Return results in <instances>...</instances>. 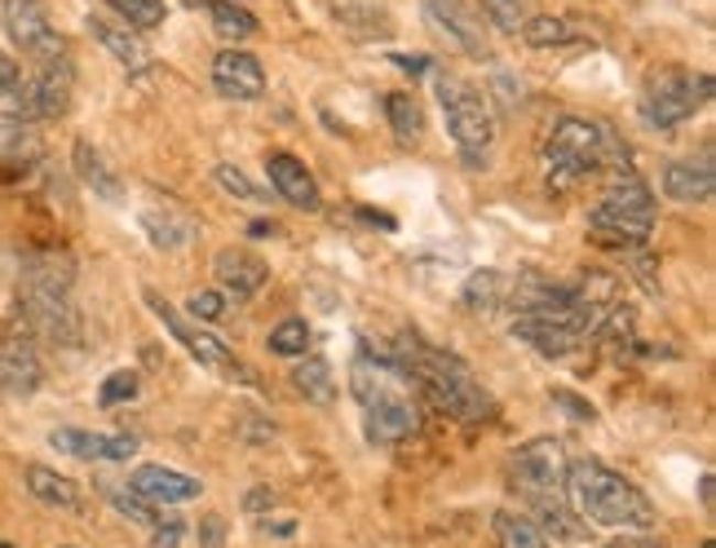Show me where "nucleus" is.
Instances as JSON below:
<instances>
[{
	"instance_id": "f257e3e1",
	"label": "nucleus",
	"mask_w": 716,
	"mask_h": 548,
	"mask_svg": "<svg viewBox=\"0 0 716 548\" xmlns=\"http://www.w3.org/2000/svg\"><path fill=\"white\" fill-rule=\"evenodd\" d=\"M72 284L76 274L63 256H32L19 280V315L28 332L63 350H76L85 341V319L72 297Z\"/></svg>"
},
{
	"instance_id": "f03ea898",
	"label": "nucleus",
	"mask_w": 716,
	"mask_h": 548,
	"mask_svg": "<svg viewBox=\"0 0 716 548\" xmlns=\"http://www.w3.org/2000/svg\"><path fill=\"white\" fill-rule=\"evenodd\" d=\"M349 390H354L358 407H364V429L372 442L390 447L421 429V394L403 368H390V363H377L364 354L349 372Z\"/></svg>"
},
{
	"instance_id": "7ed1b4c3",
	"label": "nucleus",
	"mask_w": 716,
	"mask_h": 548,
	"mask_svg": "<svg viewBox=\"0 0 716 548\" xmlns=\"http://www.w3.org/2000/svg\"><path fill=\"white\" fill-rule=\"evenodd\" d=\"M566 495L575 500V508L593 526H637V530H646L654 522L650 500L623 473L606 469L601 460H575V464H566Z\"/></svg>"
},
{
	"instance_id": "20e7f679",
	"label": "nucleus",
	"mask_w": 716,
	"mask_h": 548,
	"mask_svg": "<svg viewBox=\"0 0 716 548\" xmlns=\"http://www.w3.org/2000/svg\"><path fill=\"white\" fill-rule=\"evenodd\" d=\"M544 160H549V190H571L601 164H615L619 173H628V164H623L628 151H619V138L606 124L584 120V116H566L553 124V133L544 142Z\"/></svg>"
},
{
	"instance_id": "39448f33",
	"label": "nucleus",
	"mask_w": 716,
	"mask_h": 548,
	"mask_svg": "<svg viewBox=\"0 0 716 548\" xmlns=\"http://www.w3.org/2000/svg\"><path fill=\"white\" fill-rule=\"evenodd\" d=\"M513 486L531 500L557 539H579L584 526L566 508V451L557 438H535L513 456Z\"/></svg>"
},
{
	"instance_id": "423d86ee",
	"label": "nucleus",
	"mask_w": 716,
	"mask_h": 548,
	"mask_svg": "<svg viewBox=\"0 0 716 548\" xmlns=\"http://www.w3.org/2000/svg\"><path fill=\"white\" fill-rule=\"evenodd\" d=\"M654 230V195L650 186L628 168L610 182V190L597 199L593 208V234L606 239V243H646Z\"/></svg>"
},
{
	"instance_id": "0eeeda50",
	"label": "nucleus",
	"mask_w": 716,
	"mask_h": 548,
	"mask_svg": "<svg viewBox=\"0 0 716 548\" xmlns=\"http://www.w3.org/2000/svg\"><path fill=\"white\" fill-rule=\"evenodd\" d=\"M438 102H443V116H447V129H452V142L460 146V155L474 168L487 164L491 142H496V116H491L487 98L456 76H438Z\"/></svg>"
},
{
	"instance_id": "6e6552de",
	"label": "nucleus",
	"mask_w": 716,
	"mask_h": 548,
	"mask_svg": "<svg viewBox=\"0 0 716 548\" xmlns=\"http://www.w3.org/2000/svg\"><path fill=\"white\" fill-rule=\"evenodd\" d=\"M707 98H712V76H694V72L668 67V72L650 76V85L641 94V120L650 129H676L694 111H703Z\"/></svg>"
},
{
	"instance_id": "1a4fd4ad",
	"label": "nucleus",
	"mask_w": 716,
	"mask_h": 548,
	"mask_svg": "<svg viewBox=\"0 0 716 548\" xmlns=\"http://www.w3.org/2000/svg\"><path fill=\"white\" fill-rule=\"evenodd\" d=\"M0 19H6L10 41H14L28 58H36V67L63 63V58H67V41L54 32V23H50V14H45L41 0H6V6H0Z\"/></svg>"
},
{
	"instance_id": "9d476101",
	"label": "nucleus",
	"mask_w": 716,
	"mask_h": 548,
	"mask_svg": "<svg viewBox=\"0 0 716 548\" xmlns=\"http://www.w3.org/2000/svg\"><path fill=\"white\" fill-rule=\"evenodd\" d=\"M14 94H19L23 111L36 116V120H58V116H67V111H72V94H76V67H72V58L36 67V76H32L28 85L19 80Z\"/></svg>"
},
{
	"instance_id": "9b49d317",
	"label": "nucleus",
	"mask_w": 716,
	"mask_h": 548,
	"mask_svg": "<svg viewBox=\"0 0 716 548\" xmlns=\"http://www.w3.org/2000/svg\"><path fill=\"white\" fill-rule=\"evenodd\" d=\"M425 19L438 36H447L460 54L469 58H487L491 45H487V23L478 14V6L469 0H425Z\"/></svg>"
},
{
	"instance_id": "f8f14e48",
	"label": "nucleus",
	"mask_w": 716,
	"mask_h": 548,
	"mask_svg": "<svg viewBox=\"0 0 716 548\" xmlns=\"http://www.w3.org/2000/svg\"><path fill=\"white\" fill-rule=\"evenodd\" d=\"M147 302H151V310H155V315H160V319L173 328V337H177V341H182V346H186V350H191V354H195L204 368H213V372H221V376H239V381H248V368H243V363H239V359H235V354H230V350H226V346H221L213 332L191 328V324H186L177 310H169V306H164L155 293H147Z\"/></svg>"
},
{
	"instance_id": "ddd939ff",
	"label": "nucleus",
	"mask_w": 716,
	"mask_h": 548,
	"mask_svg": "<svg viewBox=\"0 0 716 548\" xmlns=\"http://www.w3.org/2000/svg\"><path fill=\"white\" fill-rule=\"evenodd\" d=\"M213 270H217L221 293L235 297V302L257 297L265 288V280H270V265L257 252H248V248H221L217 261H213Z\"/></svg>"
},
{
	"instance_id": "4468645a",
	"label": "nucleus",
	"mask_w": 716,
	"mask_h": 548,
	"mask_svg": "<svg viewBox=\"0 0 716 548\" xmlns=\"http://www.w3.org/2000/svg\"><path fill=\"white\" fill-rule=\"evenodd\" d=\"M213 85L221 98H235V102H257L265 94V72L252 54L243 50H226L213 58Z\"/></svg>"
},
{
	"instance_id": "2eb2a0df",
	"label": "nucleus",
	"mask_w": 716,
	"mask_h": 548,
	"mask_svg": "<svg viewBox=\"0 0 716 548\" xmlns=\"http://www.w3.org/2000/svg\"><path fill=\"white\" fill-rule=\"evenodd\" d=\"M41 381H45V368H41L32 337H23V332L0 337V385L10 394H32Z\"/></svg>"
},
{
	"instance_id": "dca6fc26",
	"label": "nucleus",
	"mask_w": 716,
	"mask_h": 548,
	"mask_svg": "<svg viewBox=\"0 0 716 548\" xmlns=\"http://www.w3.org/2000/svg\"><path fill=\"white\" fill-rule=\"evenodd\" d=\"M265 173H270V186H274L292 208H301V212H314V208H318V182H314V173H310L296 155L270 151V155H265Z\"/></svg>"
},
{
	"instance_id": "f3484780",
	"label": "nucleus",
	"mask_w": 716,
	"mask_h": 548,
	"mask_svg": "<svg viewBox=\"0 0 716 548\" xmlns=\"http://www.w3.org/2000/svg\"><path fill=\"white\" fill-rule=\"evenodd\" d=\"M129 491L142 495L147 504H182L199 495V478L182 473V469H164V464H142L129 478Z\"/></svg>"
},
{
	"instance_id": "a211bd4d",
	"label": "nucleus",
	"mask_w": 716,
	"mask_h": 548,
	"mask_svg": "<svg viewBox=\"0 0 716 548\" xmlns=\"http://www.w3.org/2000/svg\"><path fill=\"white\" fill-rule=\"evenodd\" d=\"M716 190L712 160H672L663 168V195L676 204H707Z\"/></svg>"
},
{
	"instance_id": "6ab92c4d",
	"label": "nucleus",
	"mask_w": 716,
	"mask_h": 548,
	"mask_svg": "<svg viewBox=\"0 0 716 548\" xmlns=\"http://www.w3.org/2000/svg\"><path fill=\"white\" fill-rule=\"evenodd\" d=\"M23 482H28V491L41 500V504H50V508H63V513H80V486L72 482V478H63L58 469H45V464H28V473H23Z\"/></svg>"
},
{
	"instance_id": "aec40b11",
	"label": "nucleus",
	"mask_w": 716,
	"mask_h": 548,
	"mask_svg": "<svg viewBox=\"0 0 716 548\" xmlns=\"http://www.w3.org/2000/svg\"><path fill=\"white\" fill-rule=\"evenodd\" d=\"M89 32H94V41L116 58V63H124L129 72H138V67H147V45L138 41V32L133 28H124V23H107V19H98V14H89Z\"/></svg>"
},
{
	"instance_id": "412c9836",
	"label": "nucleus",
	"mask_w": 716,
	"mask_h": 548,
	"mask_svg": "<svg viewBox=\"0 0 716 548\" xmlns=\"http://www.w3.org/2000/svg\"><path fill=\"white\" fill-rule=\"evenodd\" d=\"M76 160V177L98 195V199H107V204H116L120 195H124V186H120V177H116V168L102 160V151L98 146H89V142H76V151H72Z\"/></svg>"
},
{
	"instance_id": "4be33fe9",
	"label": "nucleus",
	"mask_w": 716,
	"mask_h": 548,
	"mask_svg": "<svg viewBox=\"0 0 716 548\" xmlns=\"http://www.w3.org/2000/svg\"><path fill=\"white\" fill-rule=\"evenodd\" d=\"M509 280H505V274L500 270H478V274H469V284L460 288V306L469 310V315H496L505 302H509Z\"/></svg>"
},
{
	"instance_id": "5701e85b",
	"label": "nucleus",
	"mask_w": 716,
	"mask_h": 548,
	"mask_svg": "<svg viewBox=\"0 0 716 548\" xmlns=\"http://www.w3.org/2000/svg\"><path fill=\"white\" fill-rule=\"evenodd\" d=\"M186 6L191 10H204L213 19V32L226 36V41H248L257 32V19L243 6H235V0H186Z\"/></svg>"
},
{
	"instance_id": "b1692460",
	"label": "nucleus",
	"mask_w": 716,
	"mask_h": 548,
	"mask_svg": "<svg viewBox=\"0 0 716 548\" xmlns=\"http://www.w3.org/2000/svg\"><path fill=\"white\" fill-rule=\"evenodd\" d=\"M386 116H390L394 138H399L403 146H416V142L425 138V111H421V102H416L412 94H390V98H386Z\"/></svg>"
},
{
	"instance_id": "393cba45",
	"label": "nucleus",
	"mask_w": 716,
	"mask_h": 548,
	"mask_svg": "<svg viewBox=\"0 0 716 548\" xmlns=\"http://www.w3.org/2000/svg\"><path fill=\"white\" fill-rule=\"evenodd\" d=\"M292 385H296L310 403H318V407H332V403H336V381H332V368H327L323 359H305V363H296Z\"/></svg>"
},
{
	"instance_id": "a878e982",
	"label": "nucleus",
	"mask_w": 716,
	"mask_h": 548,
	"mask_svg": "<svg viewBox=\"0 0 716 548\" xmlns=\"http://www.w3.org/2000/svg\"><path fill=\"white\" fill-rule=\"evenodd\" d=\"M496 535L500 548H549V535L522 513H496Z\"/></svg>"
},
{
	"instance_id": "bb28decb",
	"label": "nucleus",
	"mask_w": 716,
	"mask_h": 548,
	"mask_svg": "<svg viewBox=\"0 0 716 548\" xmlns=\"http://www.w3.org/2000/svg\"><path fill=\"white\" fill-rule=\"evenodd\" d=\"M50 442H54L63 456H76V460H107V434H89V429H54Z\"/></svg>"
},
{
	"instance_id": "cd10ccee",
	"label": "nucleus",
	"mask_w": 716,
	"mask_h": 548,
	"mask_svg": "<svg viewBox=\"0 0 716 548\" xmlns=\"http://www.w3.org/2000/svg\"><path fill=\"white\" fill-rule=\"evenodd\" d=\"M36 155V133L28 120L0 116V160H32Z\"/></svg>"
},
{
	"instance_id": "c85d7f7f",
	"label": "nucleus",
	"mask_w": 716,
	"mask_h": 548,
	"mask_svg": "<svg viewBox=\"0 0 716 548\" xmlns=\"http://www.w3.org/2000/svg\"><path fill=\"white\" fill-rule=\"evenodd\" d=\"M107 6L124 19V28H133V32H151V28H160L169 14H164V0H107Z\"/></svg>"
},
{
	"instance_id": "c756f323",
	"label": "nucleus",
	"mask_w": 716,
	"mask_h": 548,
	"mask_svg": "<svg viewBox=\"0 0 716 548\" xmlns=\"http://www.w3.org/2000/svg\"><path fill=\"white\" fill-rule=\"evenodd\" d=\"M522 36H527V45L549 50V45H566V41H575V28H571L566 19L535 14V19H527V23H522Z\"/></svg>"
},
{
	"instance_id": "7c9ffc66",
	"label": "nucleus",
	"mask_w": 716,
	"mask_h": 548,
	"mask_svg": "<svg viewBox=\"0 0 716 548\" xmlns=\"http://www.w3.org/2000/svg\"><path fill=\"white\" fill-rule=\"evenodd\" d=\"M305 350H310V328H305V319H283V324L270 332V354L301 359Z\"/></svg>"
},
{
	"instance_id": "2f4dec72",
	"label": "nucleus",
	"mask_w": 716,
	"mask_h": 548,
	"mask_svg": "<svg viewBox=\"0 0 716 548\" xmlns=\"http://www.w3.org/2000/svg\"><path fill=\"white\" fill-rule=\"evenodd\" d=\"M482 23L500 28V32H522L527 23V0H482Z\"/></svg>"
},
{
	"instance_id": "473e14b6",
	"label": "nucleus",
	"mask_w": 716,
	"mask_h": 548,
	"mask_svg": "<svg viewBox=\"0 0 716 548\" xmlns=\"http://www.w3.org/2000/svg\"><path fill=\"white\" fill-rule=\"evenodd\" d=\"M217 186L226 190V195H235V199H243V204H261V199H270V195H261L257 186H252V177L243 173V168H235V164H217Z\"/></svg>"
},
{
	"instance_id": "72a5a7b5",
	"label": "nucleus",
	"mask_w": 716,
	"mask_h": 548,
	"mask_svg": "<svg viewBox=\"0 0 716 548\" xmlns=\"http://www.w3.org/2000/svg\"><path fill=\"white\" fill-rule=\"evenodd\" d=\"M133 394H138V372H133V368H120V372H111V376L102 381L98 403H102V407H116V403H129Z\"/></svg>"
},
{
	"instance_id": "f704fd0d",
	"label": "nucleus",
	"mask_w": 716,
	"mask_h": 548,
	"mask_svg": "<svg viewBox=\"0 0 716 548\" xmlns=\"http://www.w3.org/2000/svg\"><path fill=\"white\" fill-rule=\"evenodd\" d=\"M142 221H147V230H151V239H155L160 248H177V243H186V234H191V230H177V221H173L169 212L160 217L155 208H151Z\"/></svg>"
},
{
	"instance_id": "c9c22d12",
	"label": "nucleus",
	"mask_w": 716,
	"mask_h": 548,
	"mask_svg": "<svg viewBox=\"0 0 716 548\" xmlns=\"http://www.w3.org/2000/svg\"><path fill=\"white\" fill-rule=\"evenodd\" d=\"M111 504H116V508H120L124 517L142 522V526H155V522H160V517L151 513V504H147L142 495H133V491H116V495H111Z\"/></svg>"
},
{
	"instance_id": "e433bc0d",
	"label": "nucleus",
	"mask_w": 716,
	"mask_h": 548,
	"mask_svg": "<svg viewBox=\"0 0 716 548\" xmlns=\"http://www.w3.org/2000/svg\"><path fill=\"white\" fill-rule=\"evenodd\" d=\"M191 315L195 319H221L226 315V297L221 293H195L191 297Z\"/></svg>"
},
{
	"instance_id": "4c0bfd02",
	"label": "nucleus",
	"mask_w": 716,
	"mask_h": 548,
	"mask_svg": "<svg viewBox=\"0 0 716 548\" xmlns=\"http://www.w3.org/2000/svg\"><path fill=\"white\" fill-rule=\"evenodd\" d=\"M199 548H226V517L221 513H208L199 522Z\"/></svg>"
},
{
	"instance_id": "58836bf2",
	"label": "nucleus",
	"mask_w": 716,
	"mask_h": 548,
	"mask_svg": "<svg viewBox=\"0 0 716 548\" xmlns=\"http://www.w3.org/2000/svg\"><path fill=\"white\" fill-rule=\"evenodd\" d=\"M186 526L182 522H155V548H182Z\"/></svg>"
},
{
	"instance_id": "ea45409f",
	"label": "nucleus",
	"mask_w": 716,
	"mask_h": 548,
	"mask_svg": "<svg viewBox=\"0 0 716 548\" xmlns=\"http://www.w3.org/2000/svg\"><path fill=\"white\" fill-rule=\"evenodd\" d=\"M129 456H138V438H133V434L107 438V460H129Z\"/></svg>"
},
{
	"instance_id": "a19ab883",
	"label": "nucleus",
	"mask_w": 716,
	"mask_h": 548,
	"mask_svg": "<svg viewBox=\"0 0 716 548\" xmlns=\"http://www.w3.org/2000/svg\"><path fill=\"white\" fill-rule=\"evenodd\" d=\"M19 89V63L0 50V94H14Z\"/></svg>"
},
{
	"instance_id": "79ce46f5",
	"label": "nucleus",
	"mask_w": 716,
	"mask_h": 548,
	"mask_svg": "<svg viewBox=\"0 0 716 548\" xmlns=\"http://www.w3.org/2000/svg\"><path fill=\"white\" fill-rule=\"evenodd\" d=\"M553 403H566V407H571V416L593 420V407H588V403H579V398H575V394H566V390H553Z\"/></svg>"
},
{
	"instance_id": "37998d69",
	"label": "nucleus",
	"mask_w": 716,
	"mask_h": 548,
	"mask_svg": "<svg viewBox=\"0 0 716 548\" xmlns=\"http://www.w3.org/2000/svg\"><path fill=\"white\" fill-rule=\"evenodd\" d=\"M513 89H522V85H513L509 76H496V94L505 98V107H513Z\"/></svg>"
},
{
	"instance_id": "c03bdc74",
	"label": "nucleus",
	"mask_w": 716,
	"mask_h": 548,
	"mask_svg": "<svg viewBox=\"0 0 716 548\" xmlns=\"http://www.w3.org/2000/svg\"><path fill=\"white\" fill-rule=\"evenodd\" d=\"M248 230H252L257 239H265V234H279V226H274V221H252Z\"/></svg>"
},
{
	"instance_id": "a18cd8bd",
	"label": "nucleus",
	"mask_w": 716,
	"mask_h": 548,
	"mask_svg": "<svg viewBox=\"0 0 716 548\" xmlns=\"http://www.w3.org/2000/svg\"><path fill=\"white\" fill-rule=\"evenodd\" d=\"M606 548H641V544H632V539H615V544H606Z\"/></svg>"
},
{
	"instance_id": "49530a36",
	"label": "nucleus",
	"mask_w": 716,
	"mask_h": 548,
	"mask_svg": "<svg viewBox=\"0 0 716 548\" xmlns=\"http://www.w3.org/2000/svg\"><path fill=\"white\" fill-rule=\"evenodd\" d=\"M0 548H14V544H10V539H0Z\"/></svg>"
},
{
	"instance_id": "de8ad7c7",
	"label": "nucleus",
	"mask_w": 716,
	"mask_h": 548,
	"mask_svg": "<svg viewBox=\"0 0 716 548\" xmlns=\"http://www.w3.org/2000/svg\"><path fill=\"white\" fill-rule=\"evenodd\" d=\"M703 548H716V544H712V539H707V544H703Z\"/></svg>"
},
{
	"instance_id": "09e8293b",
	"label": "nucleus",
	"mask_w": 716,
	"mask_h": 548,
	"mask_svg": "<svg viewBox=\"0 0 716 548\" xmlns=\"http://www.w3.org/2000/svg\"><path fill=\"white\" fill-rule=\"evenodd\" d=\"M67 548H76V544H67Z\"/></svg>"
}]
</instances>
